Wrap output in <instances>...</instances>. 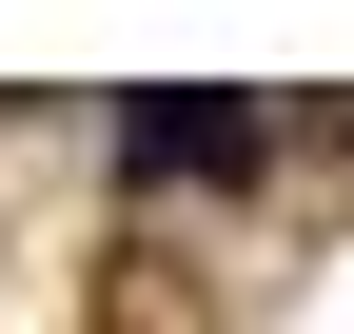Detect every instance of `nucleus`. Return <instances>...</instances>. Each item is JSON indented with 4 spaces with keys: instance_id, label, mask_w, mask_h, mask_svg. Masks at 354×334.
Returning <instances> with one entry per match:
<instances>
[{
    "instance_id": "obj_1",
    "label": "nucleus",
    "mask_w": 354,
    "mask_h": 334,
    "mask_svg": "<svg viewBox=\"0 0 354 334\" xmlns=\"http://www.w3.org/2000/svg\"><path fill=\"white\" fill-rule=\"evenodd\" d=\"M118 157H138V177H256V118H236V99H138Z\"/></svg>"
}]
</instances>
